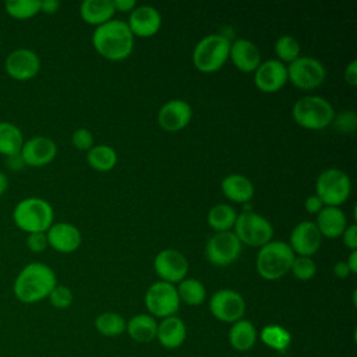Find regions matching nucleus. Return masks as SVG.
Wrapping results in <instances>:
<instances>
[{"mask_svg": "<svg viewBox=\"0 0 357 357\" xmlns=\"http://www.w3.org/2000/svg\"><path fill=\"white\" fill-rule=\"evenodd\" d=\"M53 206L43 198H22L13 209V220L18 229L29 233H46L53 225Z\"/></svg>", "mask_w": 357, "mask_h": 357, "instance_id": "7ed1b4c3", "label": "nucleus"}, {"mask_svg": "<svg viewBox=\"0 0 357 357\" xmlns=\"http://www.w3.org/2000/svg\"><path fill=\"white\" fill-rule=\"evenodd\" d=\"M259 339L265 346L280 353H284L291 343L290 332L276 324L265 325L259 332Z\"/></svg>", "mask_w": 357, "mask_h": 357, "instance_id": "c85d7f7f", "label": "nucleus"}, {"mask_svg": "<svg viewBox=\"0 0 357 357\" xmlns=\"http://www.w3.org/2000/svg\"><path fill=\"white\" fill-rule=\"evenodd\" d=\"M192 116L191 106L183 99L166 102L158 112V123L166 131H178L184 128Z\"/></svg>", "mask_w": 357, "mask_h": 357, "instance_id": "a211bd4d", "label": "nucleus"}, {"mask_svg": "<svg viewBox=\"0 0 357 357\" xmlns=\"http://www.w3.org/2000/svg\"><path fill=\"white\" fill-rule=\"evenodd\" d=\"M126 319L117 312H102L95 319V328L103 336H119L126 331Z\"/></svg>", "mask_w": 357, "mask_h": 357, "instance_id": "473e14b6", "label": "nucleus"}, {"mask_svg": "<svg viewBox=\"0 0 357 357\" xmlns=\"http://www.w3.org/2000/svg\"><path fill=\"white\" fill-rule=\"evenodd\" d=\"M22 145V131L14 123L0 121V155L10 156L20 153Z\"/></svg>", "mask_w": 357, "mask_h": 357, "instance_id": "cd10ccee", "label": "nucleus"}, {"mask_svg": "<svg viewBox=\"0 0 357 357\" xmlns=\"http://www.w3.org/2000/svg\"><path fill=\"white\" fill-rule=\"evenodd\" d=\"M6 165H7V167L10 170L18 172V170H21L25 166V162H24L21 153H15V155L6 156Z\"/></svg>", "mask_w": 357, "mask_h": 357, "instance_id": "c03bdc74", "label": "nucleus"}, {"mask_svg": "<svg viewBox=\"0 0 357 357\" xmlns=\"http://www.w3.org/2000/svg\"><path fill=\"white\" fill-rule=\"evenodd\" d=\"M294 252L284 241H269L259 248L257 272L266 280H278L290 272Z\"/></svg>", "mask_w": 357, "mask_h": 357, "instance_id": "20e7f679", "label": "nucleus"}, {"mask_svg": "<svg viewBox=\"0 0 357 357\" xmlns=\"http://www.w3.org/2000/svg\"><path fill=\"white\" fill-rule=\"evenodd\" d=\"M60 7L57 0H43L40 1V11L45 14H54Z\"/></svg>", "mask_w": 357, "mask_h": 357, "instance_id": "49530a36", "label": "nucleus"}, {"mask_svg": "<svg viewBox=\"0 0 357 357\" xmlns=\"http://www.w3.org/2000/svg\"><path fill=\"white\" fill-rule=\"evenodd\" d=\"M333 117V106L322 96L307 95L300 98L293 106V119L307 130H322L332 124Z\"/></svg>", "mask_w": 357, "mask_h": 357, "instance_id": "39448f33", "label": "nucleus"}, {"mask_svg": "<svg viewBox=\"0 0 357 357\" xmlns=\"http://www.w3.org/2000/svg\"><path fill=\"white\" fill-rule=\"evenodd\" d=\"M47 298H49L50 304H52L54 308L64 310V308H67V307L71 305L74 296H73V291H71L67 286H64V284H56V286L53 287V290L50 291V294H49Z\"/></svg>", "mask_w": 357, "mask_h": 357, "instance_id": "e433bc0d", "label": "nucleus"}, {"mask_svg": "<svg viewBox=\"0 0 357 357\" xmlns=\"http://www.w3.org/2000/svg\"><path fill=\"white\" fill-rule=\"evenodd\" d=\"M6 73L15 81H28L36 77L40 70L39 56L26 47H20L8 53L4 61Z\"/></svg>", "mask_w": 357, "mask_h": 357, "instance_id": "ddd939ff", "label": "nucleus"}, {"mask_svg": "<svg viewBox=\"0 0 357 357\" xmlns=\"http://www.w3.org/2000/svg\"><path fill=\"white\" fill-rule=\"evenodd\" d=\"M187 337V328L181 318L172 315L158 324L156 339L166 349L180 347Z\"/></svg>", "mask_w": 357, "mask_h": 357, "instance_id": "5701e85b", "label": "nucleus"}, {"mask_svg": "<svg viewBox=\"0 0 357 357\" xmlns=\"http://www.w3.org/2000/svg\"><path fill=\"white\" fill-rule=\"evenodd\" d=\"M342 237H343V243L347 248H350L351 251L357 250V226H356V223L346 226Z\"/></svg>", "mask_w": 357, "mask_h": 357, "instance_id": "a19ab883", "label": "nucleus"}, {"mask_svg": "<svg viewBox=\"0 0 357 357\" xmlns=\"http://www.w3.org/2000/svg\"><path fill=\"white\" fill-rule=\"evenodd\" d=\"M113 7L119 11H131L135 8V0H113Z\"/></svg>", "mask_w": 357, "mask_h": 357, "instance_id": "de8ad7c7", "label": "nucleus"}, {"mask_svg": "<svg viewBox=\"0 0 357 357\" xmlns=\"http://www.w3.org/2000/svg\"><path fill=\"white\" fill-rule=\"evenodd\" d=\"M257 329L248 319L234 322L229 331V343L237 351H248L257 342Z\"/></svg>", "mask_w": 357, "mask_h": 357, "instance_id": "bb28decb", "label": "nucleus"}, {"mask_svg": "<svg viewBox=\"0 0 357 357\" xmlns=\"http://www.w3.org/2000/svg\"><path fill=\"white\" fill-rule=\"evenodd\" d=\"M290 271L298 280H310L314 278L317 272V265L312 261V258L298 255V257H294Z\"/></svg>", "mask_w": 357, "mask_h": 357, "instance_id": "c9c22d12", "label": "nucleus"}, {"mask_svg": "<svg viewBox=\"0 0 357 357\" xmlns=\"http://www.w3.org/2000/svg\"><path fill=\"white\" fill-rule=\"evenodd\" d=\"M241 247L234 231H216L206 243L205 255L211 264L226 266L240 257Z\"/></svg>", "mask_w": 357, "mask_h": 357, "instance_id": "9b49d317", "label": "nucleus"}, {"mask_svg": "<svg viewBox=\"0 0 357 357\" xmlns=\"http://www.w3.org/2000/svg\"><path fill=\"white\" fill-rule=\"evenodd\" d=\"M86 162L98 172H109L117 163V153L109 145H93L88 151Z\"/></svg>", "mask_w": 357, "mask_h": 357, "instance_id": "7c9ffc66", "label": "nucleus"}, {"mask_svg": "<svg viewBox=\"0 0 357 357\" xmlns=\"http://www.w3.org/2000/svg\"><path fill=\"white\" fill-rule=\"evenodd\" d=\"M333 127L343 134H350L357 127V114L353 110H342L340 113L335 114Z\"/></svg>", "mask_w": 357, "mask_h": 357, "instance_id": "4c0bfd02", "label": "nucleus"}, {"mask_svg": "<svg viewBox=\"0 0 357 357\" xmlns=\"http://www.w3.org/2000/svg\"><path fill=\"white\" fill-rule=\"evenodd\" d=\"M145 305L155 318H167L180 308V298L174 284L159 280L152 283L145 293Z\"/></svg>", "mask_w": 357, "mask_h": 357, "instance_id": "1a4fd4ad", "label": "nucleus"}, {"mask_svg": "<svg viewBox=\"0 0 357 357\" xmlns=\"http://www.w3.org/2000/svg\"><path fill=\"white\" fill-rule=\"evenodd\" d=\"M153 268L158 276L167 283H180L188 273V261L177 250H162L153 261Z\"/></svg>", "mask_w": 357, "mask_h": 357, "instance_id": "4468645a", "label": "nucleus"}, {"mask_svg": "<svg viewBox=\"0 0 357 357\" xmlns=\"http://www.w3.org/2000/svg\"><path fill=\"white\" fill-rule=\"evenodd\" d=\"M304 206L308 213H318L324 208V204L317 195H310V197H307Z\"/></svg>", "mask_w": 357, "mask_h": 357, "instance_id": "79ce46f5", "label": "nucleus"}, {"mask_svg": "<svg viewBox=\"0 0 357 357\" xmlns=\"http://www.w3.org/2000/svg\"><path fill=\"white\" fill-rule=\"evenodd\" d=\"M73 145L79 151H89L93 146V135L88 128H77L71 137Z\"/></svg>", "mask_w": 357, "mask_h": 357, "instance_id": "58836bf2", "label": "nucleus"}, {"mask_svg": "<svg viewBox=\"0 0 357 357\" xmlns=\"http://www.w3.org/2000/svg\"><path fill=\"white\" fill-rule=\"evenodd\" d=\"M346 215L339 206H324L317 213L315 226L318 227L321 236L328 238H337L343 234L346 229Z\"/></svg>", "mask_w": 357, "mask_h": 357, "instance_id": "4be33fe9", "label": "nucleus"}, {"mask_svg": "<svg viewBox=\"0 0 357 357\" xmlns=\"http://www.w3.org/2000/svg\"><path fill=\"white\" fill-rule=\"evenodd\" d=\"M56 284V273L49 265L43 262H29L15 276L13 293L21 303L35 304L49 297Z\"/></svg>", "mask_w": 357, "mask_h": 357, "instance_id": "f257e3e1", "label": "nucleus"}, {"mask_svg": "<svg viewBox=\"0 0 357 357\" xmlns=\"http://www.w3.org/2000/svg\"><path fill=\"white\" fill-rule=\"evenodd\" d=\"M287 81V68L279 60H266L258 66L254 75V82L258 89L266 93L278 92Z\"/></svg>", "mask_w": 357, "mask_h": 357, "instance_id": "f3484780", "label": "nucleus"}, {"mask_svg": "<svg viewBox=\"0 0 357 357\" xmlns=\"http://www.w3.org/2000/svg\"><path fill=\"white\" fill-rule=\"evenodd\" d=\"M333 273H335V276H337L339 279H344V278H347L351 272H350V269H349L346 261H337V262L335 264V266H333Z\"/></svg>", "mask_w": 357, "mask_h": 357, "instance_id": "a18cd8bd", "label": "nucleus"}, {"mask_svg": "<svg viewBox=\"0 0 357 357\" xmlns=\"http://www.w3.org/2000/svg\"><path fill=\"white\" fill-rule=\"evenodd\" d=\"M229 57L233 64L244 73H252L261 64V53L257 45L248 39H237L231 42Z\"/></svg>", "mask_w": 357, "mask_h": 357, "instance_id": "412c9836", "label": "nucleus"}, {"mask_svg": "<svg viewBox=\"0 0 357 357\" xmlns=\"http://www.w3.org/2000/svg\"><path fill=\"white\" fill-rule=\"evenodd\" d=\"M127 25L132 35H137L141 38H149L159 31L162 25V17L155 7L139 6L131 10Z\"/></svg>", "mask_w": 357, "mask_h": 357, "instance_id": "aec40b11", "label": "nucleus"}, {"mask_svg": "<svg viewBox=\"0 0 357 357\" xmlns=\"http://www.w3.org/2000/svg\"><path fill=\"white\" fill-rule=\"evenodd\" d=\"M220 188L226 198L240 204H247L254 195V185L251 180L244 174L238 173H231L226 176L222 180Z\"/></svg>", "mask_w": 357, "mask_h": 357, "instance_id": "b1692460", "label": "nucleus"}, {"mask_svg": "<svg viewBox=\"0 0 357 357\" xmlns=\"http://www.w3.org/2000/svg\"><path fill=\"white\" fill-rule=\"evenodd\" d=\"M114 11L112 0H85L79 6L81 18L96 26L110 21Z\"/></svg>", "mask_w": 357, "mask_h": 357, "instance_id": "a878e982", "label": "nucleus"}, {"mask_svg": "<svg viewBox=\"0 0 357 357\" xmlns=\"http://www.w3.org/2000/svg\"><path fill=\"white\" fill-rule=\"evenodd\" d=\"M234 234L241 244L250 247H262L272 240L273 227L266 218L252 211H244L237 215Z\"/></svg>", "mask_w": 357, "mask_h": 357, "instance_id": "6e6552de", "label": "nucleus"}, {"mask_svg": "<svg viewBox=\"0 0 357 357\" xmlns=\"http://www.w3.org/2000/svg\"><path fill=\"white\" fill-rule=\"evenodd\" d=\"M20 153L25 162V166L40 167L50 163L56 158L57 145L49 137L36 135L28 141H24Z\"/></svg>", "mask_w": 357, "mask_h": 357, "instance_id": "2eb2a0df", "label": "nucleus"}, {"mask_svg": "<svg viewBox=\"0 0 357 357\" xmlns=\"http://www.w3.org/2000/svg\"><path fill=\"white\" fill-rule=\"evenodd\" d=\"M209 310L216 319L234 324L244 317L245 300L236 290L220 289L211 297Z\"/></svg>", "mask_w": 357, "mask_h": 357, "instance_id": "f8f14e48", "label": "nucleus"}, {"mask_svg": "<svg viewBox=\"0 0 357 357\" xmlns=\"http://www.w3.org/2000/svg\"><path fill=\"white\" fill-rule=\"evenodd\" d=\"M0 43H1V36H0Z\"/></svg>", "mask_w": 357, "mask_h": 357, "instance_id": "3c124183", "label": "nucleus"}, {"mask_svg": "<svg viewBox=\"0 0 357 357\" xmlns=\"http://www.w3.org/2000/svg\"><path fill=\"white\" fill-rule=\"evenodd\" d=\"M286 68L287 79H290L291 84L300 89H314L319 86L326 77L324 64L319 60L308 56H300Z\"/></svg>", "mask_w": 357, "mask_h": 357, "instance_id": "9d476101", "label": "nucleus"}, {"mask_svg": "<svg viewBox=\"0 0 357 357\" xmlns=\"http://www.w3.org/2000/svg\"><path fill=\"white\" fill-rule=\"evenodd\" d=\"M237 219L236 209L229 204H218L208 212L206 222L216 231H229Z\"/></svg>", "mask_w": 357, "mask_h": 357, "instance_id": "c756f323", "label": "nucleus"}, {"mask_svg": "<svg viewBox=\"0 0 357 357\" xmlns=\"http://www.w3.org/2000/svg\"><path fill=\"white\" fill-rule=\"evenodd\" d=\"M230 40L219 33L204 36L194 47L192 61L197 70L202 73L218 71L229 59Z\"/></svg>", "mask_w": 357, "mask_h": 357, "instance_id": "423d86ee", "label": "nucleus"}, {"mask_svg": "<svg viewBox=\"0 0 357 357\" xmlns=\"http://www.w3.org/2000/svg\"><path fill=\"white\" fill-rule=\"evenodd\" d=\"M8 188V177L4 172H0V195H3Z\"/></svg>", "mask_w": 357, "mask_h": 357, "instance_id": "8fccbe9b", "label": "nucleus"}, {"mask_svg": "<svg viewBox=\"0 0 357 357\" xmlns=\"http://www.w3.org/2000/svg\"><path fill=\"white\" fill-rule=\"evenodd\" d=\"M128 336L138 343H149L156 337L158 322L149 314H137L126 325Z\"/></svg>", "mask_w": 357, "mask_h": 357, "instance_id": "393cba45", "label": "nucleus"}, {"mask_svg": "<svg viewBox=\"0 0 357 357\" xmlns=\"http://www.w3.org/2000/svg\"><path fill=\"white\" fill-rule=\"evenodd\" d=\"M46 237L49 245L53 250L64 254L75 251L82 241V236L78 227L67 222L53 223L46 231Z\"/></svg>", "mask_w": 357, "mask_h": 357, "instance_id": "6ab92c4d", "label": "nucleus"}, {"mask_svg": "<svg viewBox=\"0 0 357 357\" xmlns=\"http://www.w3.org/2000/svg\"><path fill=\"white\" fill-rule=\"evenodd\" d=\"M275 53L283 61H294L300 57V43L290 35H282L275 42Z\"/></svg>", "mask_w": 357, "mask_h": 357, "instance_id": "f704fd0d", "label": "nucleus"}, {"mask_svg": "<svg viewBox=\"0 0 357 357\" xmlns=\"http://www.w3.org/2000/svg\"><path fill=\"white\" fill-rule=\"evenodd\" d=\"M346 264H347V266H349V269H350L351 273H357V250H354V251L350 252V255H349Z\"/></svg>", "mask_w": 357, "mask_h": 357, "instance_id": "09e8293b", "label": "nucleus"}, {"mask_svg": "<svg viewBox=\"0 0 357 357\" xmlns=\"http://www.w3.org/2000/svg\"><path fill=\"white\" fill-rule=\"evenodd\" d=\"M322 236L311 220H303L297 223L290 233V248L303 257L315 254L321 245Z\"/></svg>", "mask_w": 357, "mask_h": 357, "instance_id": "dca6fc26", "label": "nucleus"}, {"mask_svg": "<svg viewBox=\"0 0 357 357\" xmlns=\"http://www.w3.org/2000/svg\"><path fill=\"white\" fill-rule=\"evenodd\" d=\"M26 247L32 252H42L49 247L46 233L39 231V233H29L26 237Z\"/></svg>", "mask_w": 357, "mask_h": 357, "instance_id": "ea45409f", "label": "nucleus"}, {"mask_svg": "<svg viewBox=\"0 0 357 357\" xmlns=\"http://www.w3.org/2000/svg\"><path fill=\"white\" fill-rule=\"evenodd\" d=\"M177 294L180 298V303H185L187 305H199L204 303L206 297V290L205 286L194 278H185L178 283Z\"/></svg>", "mask_w": 357, "mask_h": 357, "instance_id": "2f4dec72", "label": "nucleus"}, {"mask_svg": "<svg viewBox=\"0 0 357 357\" xmlns=\"http://www.w3.org/2000/svg\"><path fill=\"white\" fill-rule=\"evenodd\" d=\"M6 13L15 20H26L40 11V0H8L4 3Z\"/></svg>", "mask_w": 357, "mask_h": 357, "instance_id": "72a5a7b5", "label": "nucleus"}, {"mask_svg": "<svg viewBox=\"0 0 357 357\" xmlns=\"http://www.w3.org/2000/svg\"><path fill=\"white\" fill-rule=\"evenodd\" d=\"M95 50L105 59L112 61L124 60L134 47V35L127 22L121 20H110L98 25L92 35Z\"/></svg>", "mask_w": 357, "mask_h": 357, "instance_id": "f03ea898", "label": "nucleus"}, {"mask_svg": "<svg viewBox=\"0 0 357 357\" xmlns=\"http://www.w3.org/2000/svg\"><path fill=\"white\" fill-rule=\"evenodd\" d=\"M317 197L326 206L342 205L351 192L350 177L337 167L324 170L317 178Z\"/></svg>", "mask_w": 357, "mask_h": 357, "instance_id": "0eeeda50", "label": "nucleus"}, {"mask_svg": "<svg viewBox=\"0 0 357 357\" xmlns=\"http://www.w3.org/2000/svg\"><path fill=\"white\" fill-rule=\"evenodd\" d=\"M344 79L346 82H349L350 85H356L357 84V61L351 60L346 68H344Z\"/></svg>", "mask_w": 357, "mask_h": 357, "instance_id": "37998d69", "label": "nucleus"}]
</instances>
